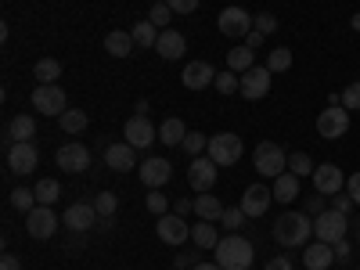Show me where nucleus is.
<instances>
[{
  "label": "nucleus",
  "instance_id": "f8f14e48",
  "mask_svg": "<svg viewBox=\"0 0 360 270\" xmlns=\"http://www.w3.org/2000/svg\"><path fill=\"white\" fill-rule=\"evenodd\" d=\"M270 79H274V72L266 65H252L249 72H242V90H238V94L249 98V101H259V98L270 94Z\"/></svg>",
  "mask_w": 360,
  "mask_h": 270
},
{
  "label": "nucleus",
  "instance_id": "4d7b16f0",
  "mask_svg": "<svg viewBox=\"0 0 360 270\" xmlns=\"http://www.w3.org/2000/svg\"><path fill=\"white\" fill-rule=\"evenodd\" d=\"M184 266H191V256L180 252V256H176V270H184Z\"/></svg>",
  "mask_w": 360,
  "mask_h": 270
},
{
  "label": "nucleus",
  "instance_id": "7c9ffc66",
  "mask_svg": "<svg viewBox=\"0 0 360 270\" xmlns=\"http://www.w3.org/2000/svg\"><path fill=\"white\" fill-rule=\"evenodd\" d=\"M130 37H134L137 47H155V44H159V25H155V22H137V25L130 29Z\"/></svg>",
  "mask_w": 360,
  "mask_h": 270
},
{
  "label": "nucleus",
  "instance_id": "ddd939ff",
  "mask_svg": "<svg viewBox=\"0 0 360 270\" xmlns=\"http://www.w3.org/2000/svg\"><path fill=\"white\" fill-rule=\"evenodd\" d=\"M98 205L94 202H72L69 209H65V217H62V224L69 227V231H76V234H86L90 227L98 224Z\"/></svg>",
  "mask_w": 360,
  "mask_h": 270
},
{
  "label": "nucleus",
  "instance_id": "09e8293b",
  "mask_svg": "<svg viewBox=\"0 0 360 270\" xmlns=\"http://www.w3.org/2000/svg\"><path fill=\"white\" fill-rule=\"evenodd\" d=\"M356 202L349 198V191H339V195H332V209H339V213H349Z\"/></svg>",
  "mask_w": 360,
  "mask_h": 270
},
{
  "label": "nucleus",
  "instance_id": "680f3d73",
  "mask_svg": "<svg viewBox=\"0 0 360 270\" xmlns=\"http://www.w3.org/2000/svg\"><path fill=\"white\" fill-rule=\"evenodd\" d=\"M173 270H176V266H173Z\"/></svg>",
  "mask_w": 360,
  "mask_h": 270
},
{
  "label": "nucleus",
  "instance_id": "f3484780",
  "mask_svg": "<svg viewBox=\"0 0 360 270\" xmlns=\"http://www.w3.org/2000/svg\"><path fill=\"white\" fill-rule=\"evenodd\" d=\"M314 188H317V195H339V191H346V176L335 162H321L314 169Z\"/></svg>",
  "mask_w": 360,
  "mask_h": 270
},
{
  "label": "nucleus",
  "instance_id": "bb28decb",
  "mask_svg": "<svg viewBox=\"0 0 360 270\" xmlns=\"http://www.w3.org/2000/svg\"><path fill=\"white\" fill-rule=\"evenodd\" d=\"M8 137H11V144L33 141V137H37V119H33V115H15L11 123H8Z\"/></svg>",
  "mask_w": 360,
  "mask_h": 270
},
{
  "label": "nucleus",
  "instance_id": "c85d7f7f",
  "mask_svg": "<svg viewBox=\"0 0 360 270\" xmlns=\"http://www.w3.org/2000/svg\"><path fill=\"white\" fill-rule=\"evenodd\" d=\"M184 137H188V127L180 123V119H166V123L159 127V141L166 148H180V144H184Z\"/></svg>",
  "mask_w": 360,
  "mask_h": 270
},
{
  "label": "nucleus",
  "instance_id": "a19ab883",
  "mask_svg": "<svg viewBox=\"0 0 360 270\" xmlns=\"http://www.w3.org/2000/svg\"><path fill=\"white\" fill-rule=\"evenodd\" d=\"M94 205H98V213H101L105 220H112L115 209H119V195H115V191H101V195L94 198Z\"/></svg>",
  "mask_w": 360,
  "mask_h": 270
},
{
  "label": "nucleus",
  "instance_id": "c9c22d12",
  "mask_svg": "<svg viewBox=\"0 0 360 270\" xmlns=\"http://www.w3.org/2000/svg\"><path fill=\"white\" fill-rule=\"evenodd\" d=\"M266 69L270 72H288L292 69V51L288 47H274L266 54Z\"/></svg>",
  "mask_w": 360,
  "mask_h": 270
},
{
  "label": "nucleus",
  "instance_id": "72a5a7b5",
  "mask_svg": "<svg viewBox=\"0 0 360 270\" xmlns=\"http://www.w3.org/2000/svg\"><path fill=\"white\" fill-rule=\"evenodd\" d=\"M33 191H37V202H40V205H54L58 195H62V184H58V180H51V176H44Z\"/></svg>",
  "mask_w": 360,
  "mask_h": 270
},
{
  "label": "nucleus",
  "instance_id": "2f4dec72",
  "mask_svg": "<svg viewBox=\"0 0 360 270\" xmlns=\"http://www.w3.org/2000/svg\"><path fill=\"white\" fill-rule=\"evenodd\" d=\"M58 123H62V130H65V134H83V130H86V123H90V115H86L83 108H69L65 115H58Z\"/></svg>",
  "mask_w": 360,
  "mask_h": 270
},
{
  "label": "nucleus",
  "instance_id": "f03ea898",
  "mask_svg": "<svg viewBox=\"0 0 360 270\" xmlns=\"http://www.w3.org/2000/svg\"><path fill=\"white\" fill-rule=\"evenodd\" d=\"M217 252V263L224 266V270H249L252 266V242L249 238H242V234H227V238H220V245L213 249Z\"/></svg>",
  "mask_w": 360,
  "mask_h": 270
},
{
  "label": "nucleus",
  "instance_id": "8fccbe9b",
  "mask_svg": "<svg viewBox=\"0 0 360 270\" xmlns=\"http://www.w3.org/2000/svg\"><path fill=\"white\" fill-rule=\"evenodd\" d=\"M346 191H349V198L360 205V173H349V176H346Z\"/></svg>",
  "mask_w": 360,
  "mask_h": 270
},
{
  "label": "nucleus",
  "instance_id": "6e6552de",
  "mask_svg": "<svg viewBox=\"0 0 360 270\" xmlns=\"http://www.w3.org/2000/svg\"><path fill=\"white\" fill-rule=\"evenodd\" d=\"M40 162V152L33 141H18V144H8V169L15 176H29Z\"/></svg>",
  "mask_w": 360,
  "mask_h": 270
},
{
  "label": "nucleus",
  "instance_id": "39448f33",
  "mask_svg": "<svg viewBox=\"0 0 360 270\" xmlns=\"http://www.w3.org/2000/svg\"><path fill=\"white\" fill-rule=\"evenodd\" d=\"M346 227H349V220H346V213H339V209H324L321 217H314V238L317 242H328V245L342 242Z\"/></svg>",
  "mask_w": 360,
  "mask_h": 270
},
{
  "label": "nucleus",
  "instance_id": "7ed1b4c3",
  "mask_svg": "<svg viewBox=\"0 0 360 270\" xmlns=\"http://www.w3.org/2000/svg\"><path fill=\"white\" fill-rule=\"evenodd\" d=\"M252 166L259 176H281L288 169V152L274 141H259L256 152H252Z\"/></svg>",
  "mask_w": 360,
  "mask_h": 270
},
{
  "label": "nucleus",
  "instance_id": "5701e85b",
  "mask_svg": "<svg viewBox=\"0 0 360 270\" xmlns=\"http://www.w3.org/2000/svg\"><path fill=\"white\" fill-rule=\"evenodd\" d=\"M155 51L166 58V62H180L184 58V51H188V40L176 33V29H162L159 33V44H155Z\"/></svg>",
  "mask_w": 360,
  "mask_h": 270
},
{
  "label": "nucleus",
  "instance_id": "423d86ee",
  "mask_svg": "<svg viewBox=\"0 0 360 270\" xmlns=\"http://www.w3.org/2000/svg\"><path fill=\"white\" fill-rule=\"evenodd\" d=\"M317 134H321L324 141H339V137H346V134H349V108H342V105H328V108L317 115Z\"/></svg>",
  "mask_w": 360,
  "mask_h": 270
},
{
  "label": "nucleus",
  "instance_id": "a211bd4d",
  "mask_svg": "<svg viewBox=\"0 0 360 270\" xmlns=\"http://www.w3.org/2000/svg\"><path fill=\"white\" fill-rule=\"evenodd\" d=\"M137 176H141V184L144 188H162V184H169V176H173V166L166 162V159H144L141 166H137Z\"/></svg>",
  "mask_w": 360,
  "mask_h": 270
},
{
  "label": "nucleus",
  "instance_id": "cd10ccee",
  "mask_svg": "<svg viewBox=\"0 0 360 270\" xmlns=\"http://www.w3.org/2000/svg\"><path fill=\"white\" fill-rule=\"evenodd\" d=\"M252 65H256V51H252V47H234V51H227V69H231V72L242 76V72H249Z\"/></svg>",
  "mask_w": 360,
  "mask_h": 270
},
{
  "label": "nucleus",
  "instance_id": "f257e3e1",
  "mask_svg": "<svg viewBox=\"0 0 360 270\" xmlns=\"http://www.w3.org/2000/svg\"><path fill=\"white\" fill-rule=\"evenodd\" d=\"M310 231H314V220L307 213H295V209H288V213L278 217L274 224V242L281 249H303L310 242Z\"/></svg>",
  "mask_w": 360,
  "mask_h": 270
},
{
  "label": "nucleus",
  "instance_id": "9d476101",
  "mask_svg": "<svg viewBox=\"0 0 360 270\" xmlns=\"http://www.w3.org/2000/svg\"><path fill=\"white\" fill-rule=\"evenodd\" d=\"M58 227H62V220L54 217V209H51V205H37L33 213H25V231H29V238H37V242L51 238Z\"/></svg>",
  "mask_w": 360,
  "mask_h": 270
},
{
  "label": "nucleus",
  "instance_id": "393cba45",
  "mask_svg": "<svg viewBox=\"0 0 360 270\" xmlns=\"http://www.w3.org/2000/svg\"><path fill=\"white\" fill-rule=\"evenodd\" d=\"M224 209H227V205H224L217 195H209V191H205V195H195V213H198L202 220H209V224H217V220L224 217Z\"/></svg>",
  "mask_w": 360,
  "mask_h": 270
},
{
  "label": "nucleus",
  "instance_id": "e433bc0d",
  "mask_svg": "<svg viewBox=\"0 0 360 270\" xmlns=\"http://www.w3.org/2000/svg\"><path fill=\"white\" fill-rule=\"evenodd\" d=\"M314 159L307 155V152H292L288 155V173H295V176H314Z\"/></svg>",
  "mask_w": 360,
  "mask_h": 270
},
{
  "label": "nucleus",
  "instance_id": "052dcab7",
  "mask_svg": "<svg viewBox=\"0 0 360 270\" xmlns=\"http://www.w3.org/2000/svg\"><path fill=\"white\" fill-rule=\"evenodd\" d=\"M356 249H360V231H356Z\"/></svg>",
  "mask_w": 360,
  "mask_h": 270
},
{
  "label": "nucleus",
  "instance_id": "58836bf2",
  "mask_svg": "<svg viewBox=\"0 0 360 270\" xmlns=\"http://www.w3.org/2000/svg\"><path fill=\"white\" fill-rule=\"evenodd\" d=\"M180 148H184V152H188L191 159H198V155L205 152V148H209V137H205V134H198V130H188V137H184V144H180Z\"/></svg>",
  "mask_w": 360,
  "mask_h": 270
},
{
  "label": "nucleus",
  "instance_id": "864d4df0",
  "mask_svg": "<svg viewBox=\"0 0 360 270\" xmlns=\"http://www.w3.org/2000/svg\"><path fill=\"white\" fill-rule=\"evenodd\" d=\"M0 270H22V259L15 252H4V259H0Z\"/></svg>",
  "mask_w": 360,
  "mask_h": 270
},
{
  "label": "nucleus",
  "instance_id": "c03bdc74",
  "mask_svg": "<svg viewBox=\"0 0 360 270\" xmlns=\"http://www.w3.org/2000/svg\"><path fill=\"white\" fill-rule=\"evenodd\" d=\"M339 101H342V108H360V79H353L346 90H342V94H339Z\"/></svg>",
  "mask_w": 360,
  "mask_h": 270
},
{
  "label": "nucleus",
  "instance_id": "3c124183",
  "mask_svg": "<svg viewBox=\"0 0 360 270\" xmlns=\"http://www.w3.org/2000/svg\"><path fill=\"white\" fill-rule=\"evenodd\" d=\"M263 270H295L292 266V259L288 256H274V259H266V266Z\"/></svg>",
  "mask_w": 360,
  "mask_h": 270
},
{
  "label": "nucleus",
  "instance_id": "4be33fe9",
  "mask_svg": "<svg viewBox=\"0 0 360 270\" xmlns=\"http://www.w3.org/2000/svg\"><path fill=\"white\" fill-rule=\"evenodd\" d=\"M180 79H184L188 90H205V86L217 83V69L209 62H191V65H184V76Z\"/></svg>",
  "mask_w": 360,
  "mask_h": 270
},
{
  "label": "nucleus",
  "instance_id": "4c0bfd02",
  "mask_svg": "<svg viewBox=\"0 0 360 270\" xmlns=\"http://www.w3.org/2000/svg\"><path fill=\"white\" fill-rule=\"evenodd\" d=\"M220 94H238L242 90V76L238 72H231V69H224V72H217V83H213Z\"/></svg>",
  "mask_w": 360,
  "mask_h": 270
},
{
  "label": "nucleus",
  "instance_id": "a18cd8bd",
  "mask_svg": "<svg viewBox=\"0 0 360 270\" xmlns=\"http://www.w3.org/2000/svg\"><path fill=\"white\" fill-rule=\"evenodd\" d=\"M148 209H152L155 217H166V209H169V198H166V195H159V188H155L152 195H148Z\"/></svg>",
  "mask_w": 360,
  "mask_h": 270
},
{
  "label": "nucleus",
  "instance_id": "473e14b6",
  "mask_svg": "<svg viewBox=\"0 0 360 270\" xmlns=\"http://www.w3.org/2000/svg\"><path fill=\"white\" fill-rule=\"evenodd\" d=\"M33 76L40 83H54L58 76H62V62H58V58H40V62L33 65Z\"/></svg>",
  "mask_w": 360,
  "mask_h": 270
},
{
  "label": "nucleus",
  "instance_id": "c756f323",
  "mask_svg": "<svg viewBox=\"0 0 360 270\" xmlns=\"http://www.w3.org/2000/svg\"><path fill=\"white\" fill-rule=\"evenodd\" d=\"M191 238H195V245H198V249H217V245H220V231H217V224H209V220L195 224Z\"/></svg>",
  "mask_w": 360,
  "mask_h": 270
},
{
  "label": "nucleus",
  "instance_id": "bf43d9fd",
  "mask_svg": "<svg viewBox=\"0 0 360 270\" xmlns=\"http://www.w3.org/2000/svg\"><path fill=\"white\" fill-rule=\"evenodd\" d=\"M349 22H353V29H356V33H360V11H356V15H353Z\"/></svg>",
  "mask_w": 360,
  "mask_h": 270
},
{
  "label": "nucleus",
  "instance_id": "37998d69",
  "mask_svg": "<svg viewBox=\"0 0 360 270\" xmlns=\"http://www.w3.org/2000/svg\"><path fill=\"white\" fill-rule=\"evenodd\" d=\"M252 29H259L263 37H270V33H278V18L270 15V11H259V15L252 18Z\"/></svg>",
  "mask_w": 360,
  "mask_h": 270
},
{
  "label": "nucleus",
  "instance_id": "9b49d317",
  "mask_svg": "<svg viewBox=\"0 0 360 270\" xmlns=\"http://www.w3.org/2000/svg\"><path fill=\"white\" fill-rule=\"evenodd\" d=\"M188 184L195 188V195L213 191V184H217V162L209 159V155L191 159V166H188Z\"/></svg>",
  "mask_w": 360,
  "mask_h": 270
},
{
  "label": "nucleus",
  "instance_id": "ea45409f",
  "mask_svg": "<svg viewBox=\"0 0 360 270\" xmlns=\"http://www.w3.org/2000/svg\"><path fill=\"white\" fill-rule=\"evenodd\" d=\"M169 18H173V8L166 4V0H155L152 11H148V22H155L159 29H169Z\"/></svg>",
  "mask_w": 360,
  "mask_h": 270
},
{
  "label": "nucleus",
  "instance_id": "13d9d810",
  "mask_svg": "<svg viewBox=\"0 0 360 270\" xmlns=\"http://www.w3.org/2000/svg\"><path fill=\"white\" fill-rule=\"evenodd\" d=\"M195 270H224V266L213 259V263H195Z\"/></svg>",
  "mask_w": 360,
  "mask_h": 270
},
{
  "label": "nucleus",
  "instance_id": "5fc2aeb1",
  "mask_svg": "<svg viewBox=\"0 0 360 270\" xmlns=\"http://www.w3.org/2000/svg\"><path fill=\"white\" fill-rule=\"evenodd\" d=\"M191 209H195V202H191V198H180V202H173V213H180V217H188Z\"/></svg>",
  "mask_w": 360,
  "mask_h": 270
},
{
  "label": "nucleus",
  "instance_id": "79ce46f5",
  "mask_svg": "<svg viewBox=\"0 0 360 270\" xmlns=\"http://www.w3.org/2000/svg\"><path fill=\"white\" fill-rule=\"evenodd\" d=\"M245 213H242V205H234V209H224V217H220V224L227 227V231H238V227H245Z\"/></svg>",
  "mask_w": 360,
  "mask_h": 270
},
{
  "label": "nucleus",
  "instance_id": "6e6d98bb",
  "mask_svg": "<svg viewBox=\"0 0 360 270\" xmlns=\"http://www.w3.org/2000/svg\"><path fill=\"white\" fill-rule=\"evenodd\" d=\"M245 40H249V44H245V47H252V51H259V47H263V40H266V37H263V33H259V29H252V33H249V37H245Z\"/></svg>",
  "mask_w": 360,
  "mask_h": 270
},
{
  "label": "nucleus",
  "instance_id": "49530a36",
  "mask_svg": "<svg viewBox=\"0 0 360 270\" xmlns=\"http://www.w3.org/2000/svg\"><path fill=\"white\" fill-rule=\"evenodd\" d=\"M324 198H328V195H307V209H303V213H307V217H321L324 209H328Z\"/></svg>",
  "mask_w": 360,
  "mask_h": 270
},
{
  "label": "nucleus",
  "instance_id": "412c9836",
  "mask_svg": "<svg viewBox=\"0 0 360 270\" xmlns=\"http://www.w3.org/2000/svg\"><path fill=\"white\" fill-rule=\"evenodd\" d=\"M335 263V249L328 242H307L303 245V266L307 270H328Z\"/></svg>",
  "mask_w": 360,
  "mask_h": 270
},
{
  "label": "nucleus",
  "instance_id": "de8ad7c7",
  "mask_svg": "<svg viewBox=\"0 0 360 270\" xmlns=\"http://www.w3.org/2000/svg\"><path fill=\"white\" fill-rule=\"evenodd\" d=\"M173 8V15H195L198 11V0H166Z\"/></svg>",
  "mask_w": 360,
  "mask_h": 270
},
{
  "label": "nucleus",
  "instance_id": "20e7f679",
  "mask_svg": "<svg viewBox=\"0 0 360 270\" xmlns=\"http://www.w3.org/2000/svg\"><path fill=\"white\" fill-rule=\"evenodd\" d=\"M242 152H245V144L238 134H217V137H209V148H205V155L217 166H234L242 159Z\"/></svg>",
  "mask_w": 360,
  "mask_h": 270
},
{
  "label": "nucleus",
  "instance_id": "a878e982",
  "mask_svg": "<svg viewBox=\"0 0 360 270\" xmlns=\"http://www.w3.org/2000/svg\"><path fill=\"white\" fill-rule=\"evenodd\" d=\"M270 191H274V202H295L299 198V176L285 169L281 176H274V188Z\"/></svg>",
  "mask_w": 360,
  "mask_h": 270
},
{
  "label": "nucleus",
  "instance_id": "6ab92c4d",
  "mask_svg": "<svg viewBox=\"0 0 360 270\" xmlns=\"http://www.w3.org/2000/svg\"><path fill=\"white\" fill-rule=\"evenodd\" d=\"M105 166L115 169V173H130V169L137 166V148L127 144V141L108 144V148H105Z\"/></svg>",
  "mask_w": 360,
  "mask_h": 270
},
{
  "label": "nucleus",
  "instance_id": "603ef678",
  "mask_svg": "<svg viewBox=\"0 0 360 270\" xmlns=\"http://www.w3.org/2000/svg\"><path fill=\"white\" fill-rule=\"evenodd\" d=\"M332 249H335V259H339V263H346V259H349V256H353V245H349V242H346V238H342V242H335V245H332Z\"/></svg>",
  "mask_w": 360,
  "mask_h": 270
},
{
  "label": "nucleus",
  "instance_id": "aec40b11",
  "mask_svg": "<svg viewBox=\"0 0 360 270\" xmlns=\"http://www.w3.org/2000/svg\"><path fill=\"white\" fill-rule=\"evenodd\" d=\"M270 202H274V191L263 188V184H249L245 195H242V213H245L249 220H252V217H263L266 209H270Z\"/></svg>",
  "mask_w": 360,
  "mask_h": 270
},
{
  "label": "nucleus",
  "instance_id": "f704fd0d",
  "mask_svg": "<svg viewBox=\"0 0 360 270\" xmlns=\"http://www.w3.org/2000/svg\"><path fill=\"white\" fill-rule=\"evenodd\" d=\"M11 205L18 209V213H33L40 202H37V191L33 188H15L11 191Z\"/></svg>",
  "mask_w": 360,
  "mask_h": 270
},
{
  "label": "nucleus",
  "instance_id": "1a4fd4ad",
  "mask_svg": "<svg viewBox=\"0 0 360 270\" xmlns=\"http://www.w3.org/2000/svg\"><path fill=\"white\" fill-rule=\"evenodd\" d=\"M217 25H220V33H224V37L238 40V37H249V33H252V15H249L245 8L231 4V8H224V11H220Z\"/></svg>",
  "mask_w": 360,
  "mask_h": 270
},
{
  "label": "nucleus",
  "instance_id": "4468645a",
  "mask_svg": "<svg viewBox=\"0 0 360 270\" xmlns=\"http://www.w3.org/2000/svg\"><path fill=\"white\" fill-rule=\"evenodd\" d=\"M155 234H159V242H166V245H184L191 238V227H188V220L180 213H166V217H159Z\"/></svg>",
  "mask_w": 360,
  "mask_h": 270
},
{
  "label": "nucleus",
  "instance_id": "dca6fc26",
  "mask_svg": "<svg viewBox=\"0 0 360 270\" xmlns=\"http://www.w3.org/2000/svg\"><path fill=\"white\" fill-rule=\"evenodd\" d=\"M54 162L62 166L65 173H83V169L90 166V148H86V144H79V141H69V144L58 148Z\"/></svg>",
  "mask_w": 360,
  "mask_h": 270
},
{
  "label": "nucleus",
  "instance_id": "2eb2a0df",
  "mask_svg": "<svg viewBox=\"0 0 360 270\" xmlns=\"http://www.w3.org/2000/svg\"><path fill=\"white\" fill-rule=\"evenodd\" d=\"M123 137H127V144H134L137 152H144V148H152L155 141H159V130L148 123L144 115H134V119H127V127H123Z\"/></svg>",
  "mask_w": 360,
  "mask_h": 270
},
{
  "label": "nucleus",
  "instance_id": "b1692460",
  "mask_svg": "<svg viewBox=\"0 0 360 270\" xmlns=\"http://www.w3.org/2000/svg\"><path fill=\"white\" fill-rule=\"evenodd\" d=\"M105 51L112 58H130L134 54V37L127 33V29H112V33L105 37Z\"/></svg>",
  "mask_w": 360,
  "mask_h": 270
},
{
  "label": "nucleus",
  "instance_id": "0eeeda50",
  "mask_svg": "<svg viewBox=\"0 0 360 270\" xmlns=\"http://www.w3.org/2000/svg\"><path fill=\"white\" fill-rule=\"evenodd\" d=\"M33 108L44 112V115H65L69 112V98H65V90L58 83H40L33 90Z\"/></svg>",
  "mask_w": 360,
  "mask_h": 270
}]
</instances>
